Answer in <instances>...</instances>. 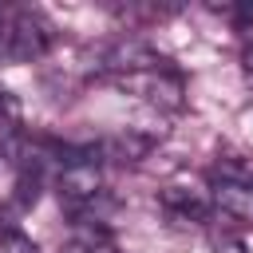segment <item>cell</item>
Segmentation results:
<instances>
[{"mask_svg": "<svg viewBox=\"0 0 253 253\" xmlns=\"http://www.w3.org/2000/svg\"><path fill=\"white\" fill-rule=\"evenodd\" d=\"M162 206L178 217H190V221H206L210 217V206L213 198L202 194V190H186V186H166L162 190Z\"/></svg>", "mask_w": 253, "mask_h": 253, "instance_id": "7a4b0ae2", "label": "cell"}, {"mask_svg": "<svg viewBox=\"0 0 253 253\" xmlns=\"http://www.w3.org/2000/svg\"><path fill=\"white\" fill-rule=\"evenodd\" d=\"M213 249H217V253H245V249H241V241L221 237V233H213Z\"/></svg>", "mask_w": 253, "mask_h": 253, "instance_id": "52a82bcc", "label": "cell"}, {"mask_svg": "<svg viewBox=\"0 0 253 253\" xmlns=\"http://www.w3.org/2000/svg\"><path fill=\"white\" fill-rule=\"evenodd\" d=\"M213 182H233V186H253V158H217L210 166Z\"/></svg>", "mask_w": 253, "mask_h": 253, "instance_id": "5b68a950", "label": "cell"}, {"mask_svg": "<svg viewBox=\"0 0 253 253\" xmlns=\"http://www.w3.org/2000/svg\"><path fill=\"white\" fill-rule=\"evenodd\" d=\"M0 253H40V249H36V241H32L28 233L4 229V233H0Z\"/></svg>", "mask_w": 253, "mask_h": 253, "instance_id": "8992f818", "label": "cell"}, {"mask_svg": "<svg viewBox=\"0 0 253 253\" xmlns=\"http://www.w3.org/2000/svg\"><path fill=\"white\" fill-rule=\"evenodd\" d=\"M55 43V28L47 16L32 12V8H0V59L8 63H32L40 55H47Z\"/></svg>", "mask_w": 253, "mask_h": 253, "instance_id": "6da1fadb", "label": "cell"}, {"mask_svg": "<svg viewBox=\"0 0 253 253\" xmlns=\"http://www.w3.org/2000/svg\"><path fill=\"white\" fill-rule=\"evenodd\" d=\"M63 253H87V249H83V245H79V241H71V245H67V249H63Z\"/></svg>", "mask_w": 253, "mask_h": 253, "instance_id": "30bf717a", "label": "cell"}, {"mask_svg": "<svg viewBox=\"0 0 253 253\" xmlns=\"http://www.w3.org/2000/svg\"><path fill=\"white\" fill-rule=\"evenodd\" d=\"M146 150H150V138H142V134H134V130L99 142V154H103V158H115V162H138V158H146Z\"/></svg>", "mask_w": 253, "mask_h": 253, "instance_id": "277c9868", "label": "cell"}, {"mask_svg": "<svg viewBox=\"0 0 253 253\" xmlns=\"http://www.w3.org/2000/svg\"><path fill=\"white\" fill-rule=\"evenodd\" d=\"M245 79H249V83H253V47H249V51H245Z\"/></svg>", "mask_w": 253, "mask_h": 253, "instance_id": "9c48e42d", "label": "cell"}, {"mask_svg": "<svg viewBox=\"0 0 253 253\" xmlns=\"http://www.w3.org/2000/svg\"><path fill=\"white\" fill-rule=\"evenodd\" d=\"M210 198L221 213L237 217V221H253V186H233V182H213Z\"/></svg>", "mask_w": 253, "mask_h": 253, "instance_id": "3957f363", "label": "cell"}, {"mask_svg": "<svg viewBox=\"0 0 253 253\" xmlns=\"http://www.w3.org/2000/svg\"><path fill=\"white\" fill-rule=\"evenodd\" d=\"M0 111H4V115H16V107H12V99H8V91H0Z\"/></svg>", "mask_w": 253, "mask_h": 253, "instance_id": "ba28073f", "label": "cell"}]
</instances>
